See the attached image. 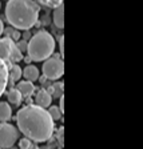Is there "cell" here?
I'll return each mask as SVG.
<instances>
[{
	"mask_svg": "<svg viewBox=\"0 0 143 149\" xmlns=\"http://www.w3.org/2000/svg\"><path fill=\"white\" fill-rule=\"evenodd\" d=\"M18 128L25 139L35 143H44L54 133V121L47 109L30 104L19 109L16 115Z\"/></svg>",
	"mask_w": 143,
	"mask_h": 149,
	"instance_id": "6da1fadb",
	"label": "cell"
},
{
	"mask_svg": "<svg viewBox=\"0 0 143 149\" xmlns=\"http://www.w3.org/2000/svg\"><path fill=\"white\" fill-rule=\"evenodd\" d=\"M40 7L34 0H8L6 19L15 29L30 31L37 23Z\"/></svg>",
	"mask_w": 143,
	"mask_h": 149,
	"instance_id": "7a4b0ae2",
	"label": "cell"
},
{
	"mask_svg": "<svg viewBox=\"0 0 143 149\" xmlns=\"http://www.w3.org/2000/svg\"><path fill=\"white\" fill-rule=\"evenodd\" d=\"M55 39L47 31H39L28 40V59L32 61H44L55 51Z\"/></svg>",
	"mask_w": 143,
	"mask_h": 149,
	"instance_id": "3957f363",
	"label": "cell"
},
{
	"mask_svg": "<svg viewBox=\"0 0 143 149\" xmlns=\"http://www.w3.org/2000/svg\"><path fill=\"white\" fill-rule=\"evenodd\" d=\"M42 71L47 80H59L64 73V63H63L62 57L52 56V57L44 60Z\"/></svg>",
	"mask_w": 143,
	"mask_h": 149,
	"instance_id": "277c9868",
	"label": "cell"
},
{
	"mask_svg": "<svg viewBox=\"0 0 143 149\" xmlns=\"http://www.w3.org/2000/svg\"><path fill=\"white\" fill-rule=\"evenodd\" d=\"M0 59L4 60L9 65V63L15 64V63L20 61L23 59V55L18 49L15 41L3 37V39H0Z\"/></svg>",
	"mask_w": 143,
	"mask_h": 149,
	"instance_id": "5b68a950",
	"label": "cell"
},
{
	"mask_svg": "<svg viewBox=\"0 0 143 149\" xmlns=\"http://www.w3.org/2000/svg\"><path fill=\"white\" fill-rule=\"evenodd\" d=\"M19 140V130L8 123H0V149H9Z\"/></svg>",
	"mask_w": 143,
	"mask_h": 149,
	"instance_id": "8992f818",
	"label": "cell"
},
{
	"mask_svg": "<svg viewBox=\"0 0 143 149\" xmlns=\"http://www.w3.org/2000/svg\"><path fill=\"white\" fill-rule=\"evenodd\" d=\"M52 102V97L48 93L47 89H39L35 95V105L40 107V108H48Z\"/></svg>",
	"mask_w": 143,
	"mask_h": 149,
	"instance_id": "52a82bcc",
	"label": "cell"
},
{
	"mask_svg": "<svg viewBox=\"0 0 143 149\" xmlns=\"http://www.w3.org/2000/svg\"><path fill=\"white\" fill-rule=\"evenodd\" d=\"M8 64L0 59V97L8 85Z\"/></svg>",
	"mask_w": 143,
	"mask_h": 149,
	"instance_id": "ba28073f",
	"label": "cell"
},
{
	"mask_svg": "<svg viewBox=\"0 0 143 149\" xmlns=\"http://www.w3.org/2000/svg\"><path fill=\"white\" fill-rule=\"evenodd\" d=\"M22 76H24V79L27 81H31V83H34V81H36L37 79H39V69H37L36 65H27L24 69L22 71Z\"/></svg>",
	"mask_w": 143,
	"mask_h": 149,
	"instance_id": "9c48e42d",
	"label": "cell"
},
{
	"mask_svg": "<svg viewBox=\"0 0 143 149\" xmlns=\"http://www.w3.org/2000/svg\"><path fill=\"white\" fill-rule=\"evenodd\" d=\"M16 89L20 92L22 96L28 97V96H31V95H34L35 85H34V83H31V81L24 80V81H20V83L16 85Z\"/></svg>",
	"mask_w": 143,
	"mask_h": 149,
	"instance_id": "30bf717a",
	"label": "cell"
},
{
	"mask_svg": "<svg viewBox=\"0 0 143 149\" xmlns=\"http://www.w3.org/2000/svg\"><path fill=\"white\" fill-rule=\"evenodd\" d=\"M52 17H54V23H55L56 28L62 29L64 27V6L63 4H60V6H58L55 8Z\"/></svg>",
	"mask_w": 143,
	"mask_h": 149,
	"instance_id": "8fae6325",
	"label": "cell"
},
{
	"mask_svg": "<svg viewBox=\"0 0 143 149\" xmlns=\"http://www.w3.org/2000/svg\"><path fill=\"white\" fill-rule=\"evenodd\" d=\"M12 117V108L8 102L0 101V123H7Z\"/></svg>",
	"mask_w": 143,
	"mask_h": 149,
	"instance_id": "7c38bea8",
	"label": "cell"
},
{
	"mask_svg": "<svg viewBox=\"0 0 143 149\" xmlns=\"http://www.w3.org/2000/svg\"><path fill=\"white\" fill-rule=\"evenodd\" d=\"M22 71L23 69L16 64H12L11 68H8V81L11 83H15V81H19L20 77H22Z\"/></svg>",
	"mask_w": 143,
	"mask_h": 149,
	"instance_id": "4fadbf2b",
	"label": "cell"
},
{
	"mask_svg": "<svg viewBox=\"0 0 143 149\" xmlns=\"http://www.w3.org/2000/svg\"><path fill=\"white\" fill-rule=\"evenodd\" d=\"M7 99H8V101L11 102V104L19 105L23 100V96L20 95V92H19L16 88H12V89H9L8 93H7Z\"/></svg>",
	"mask_w": 143,
	"mask_h": 149,
	"instance_id": "5bb4252c",
	"label": "cell"
},
{
	"mask_svg": "<svg viewBox=\"0 0 143 149\" xmlns=\"http://www.w3.org/2000/svg\"><path fill=\"white\" fill-rule=\"evenodd\" d=\"M63 83H55L51 85L50 89H47L48 91V93L51 95V97L52 99H60V97L63 96Z\"/></svg>",
	"mask_w": 143,
	"mask_h": 149,
	"instance_id": "9a60e30c",
	"label": "cell"
},
{
	"mask_svg": "<svg viewBox=\"0 0 143 149\" xmlns=\"http://www.w3.org/2000/svg\"><path fill=\"white\" fill-rule=\"evenodd\" d=\"M3 33H4V37H7V39H9V40H12V41H18L19 39L22 37V33H20L18 29H15L13 27L4 28Z\"/></svg>",
	"mask_w": 143,
	"mask_h": 149,
	"instance_id": "2e32d148",
	"label": "cell"
},
{
	"mask_svg": "<svg viewBox=\"0 0 143 149\" xmlns=\"http://www.w3.org/2000/svg\"><path fill=\"white\" fill-rule=\"evenodd\" d=\"M36 4H40L43 7H47V8H54L55 9L58 6L63 4V0H34Z\"/></svg>",
	"mask_w": 143,
	"mask_h": 149,
	"instance_id": "e0dca14e",
	"label": "cell"
},
{
	"mask_svg": "<svg viewBox=\"0 0 143 149\" xmlns=\"http://www.w3.org/2000/svg\"><path fill=\"white\" fill-rule=\"evenodd\" d=\"M48 115L51 116V118H52V121H58L62 118V112H60V109L58 108V105H50L48 107Z\"/></svg>",
	"mask_w": 143,
	"mask_h": 149,
	"instance_id": "ac0fdd59",
	"label": "cell"
},
{
	"mask_svg": "<svg viewBox=\"0 0 143 149\" xmlns=\"http://www.w3.org/2000/svg\"><path fill=\"white\" fill-rule=\"evenodd\" d=\"M31 145H32V141L31 140H28V139H25V137L19 141V149H27Z\"/></svg>",
	"mask_w": 143,
	"mask_h": 149,
	"instance_id": "d6986e66",
	"label": "cell"
},
{
	"mask_svg": "<svg viewBox=\"0 0 143 149\" xmlns=\"http://www.w3.org/2000/svg\"><path fill=\"white\" fill-rule=\"evenodd\" d=\"M16 47H18V49L20 52H27V48H28V41L25 40H20L19 43H16Z\"/></svg>",
	"mask_w": 143,
	"mask_h": 149,
	"instance_id": "ffe728a7",
	"label": "cell"
},
{
	"mask_svg": "<svg viewBox=\"0 0 143 149\" xmlns=\"http://www.w3.org/2000/svg\"><path fill=\"white\" fill-rule=\"evenodd\" d=\"M63 132H64V129H63V128H60L59 133H58V140H59V145L60 146H63Z\"/></svg>",
	"mask_w": 143,
	"mask_h": 149,
	"instance_id": "44dd1931",
	"label": "cell"
},
{
	"mask_svg": "<svg viewBox=\"0 0 143 149\" xmlns=\"http://www.w3.org/2000/svg\"><path fill=\"white\" fill-rule=\"evenodd\" d=\"M59 48H60V55H63V48H64V37H59Z\"/></svg>",
	"mask_w": 143,
	"mask_h": 149,
	"instance_id": "7402d4cb",
	"label": "cell"
},
{
	"mask_svg": "<svg viewBox=\"0 0 143 149\" xmlns=\"http://www.w3.org/2000/svg\"><path fill=\"white\" fill-rule=\"evenodd\" d=\"M58 108L60 109V112H62V113L64 112V97H63V96L59 99V107H58Z\"/></svg>",
	"mask_w": 143,
	"mask_h": 149,
	"instance_id": "603a6c76",
	"label": "cell"
},
{
	"mask_svg": "<svg viewBox=\"0 0 143 149\" xmlns=\"http://www.w3.org/2000/svg\"><path fill=\"white\" fill-rule=\"evenodd\" d=\"M22 36H23V40L28 41L30 39H31V32H30V31H24V32L22 33Z\"/></svg>",
	"mask_w": 143,
	"mask_h": 149,
	"instance_id": "cb8c5ba5",
	"label": "cell"
},
{
	"mask_svg": "<svg viewBox=\"0 0 143 149\" xmlns=\"http://www.w3.org/2000/svg\"><path fill=\"white\" fill-rule=\"evenodd\" d=\"M3 29H4V24H3V22H1V19H0V36L3 35Z\"/></svg>",
	"mask_w": 143,
	"mask_h": 149,
	"instance_id": "d4e9b609",
	"label": "cell"
},
{
	"mask_svg": "<svg viewBox=\"0 0 143 149\" xmlns=\"http://www.w3.org/2000/svg\"><path fill=\"white\" fill-rule=\"evenodd\" d=\"M27 149H39V146H37L36 144H32V145L30 146V148H27Z\"/></svg>",
	"mask_w": 143,
	"mask_h": 149,
	"instance_id": "484cf974",
	"label": "cell"
},
{
	"mask_svg": "<svg viewBox=\"0 0 143 149\" xmlns=\"http://www.w3.org/2000/svg\"><path fill=\"white\" fill-rule=\"evenodd\" d=\"M0 8H1V3H0Z\"/></svg>",
	"mask_w": 143,
	"mask_h": 149,
	"instance_id": "4316f807",
	"label": "cell"
}]
</instances>
